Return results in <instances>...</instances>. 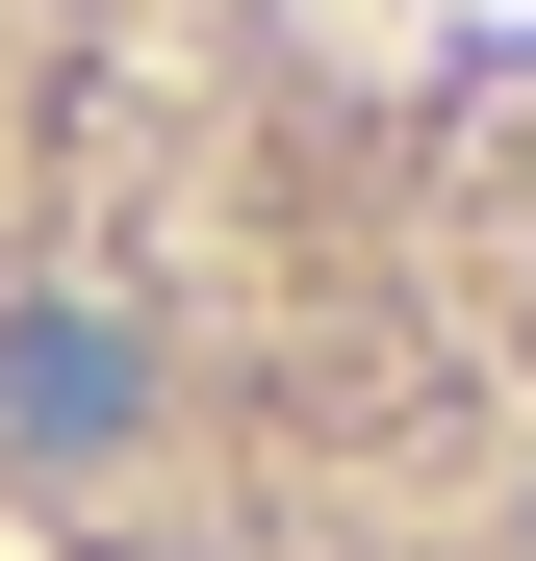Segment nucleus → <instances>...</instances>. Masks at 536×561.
I'll return each instance as SVG.
<instances>
[{"label": "nucleus", "mask_w": 536, "mask_h": 561, "mask_svg": "<svg viewBox=\"0 0 536 561\" xmlns=\"http://www.w3.org/2000/svg\"><path fill=\"white\" fill-rule=\"evenodd\" d=\"M0 536L536 561V0H0Z\"/></svg>", "instance_id": "1"}]
</instances>
